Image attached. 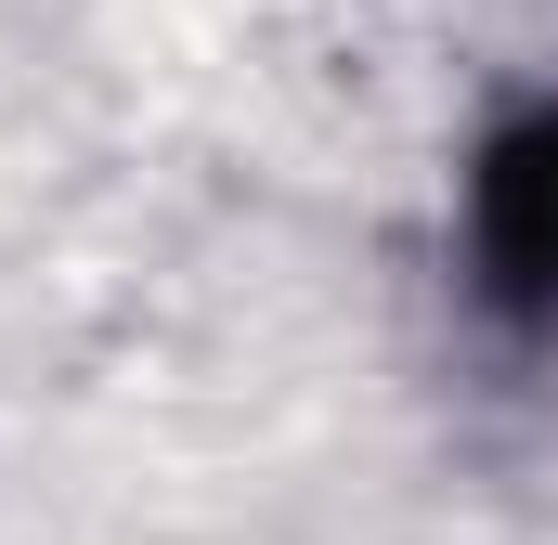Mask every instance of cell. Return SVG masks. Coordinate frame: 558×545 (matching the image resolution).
<instances>
[{
  "mask_svg": "<svg viewBox=\"0 0 558 545\" xmlns=\"http://www.w3.org/2000/svg\"><path fill=\"white\" fill-rule=\"evenodd\" d=\"M468 299L507 338L558 325V105L507 118L468 156Z\"/></svg>",
  "mask_w": 558,
  "mask_h": 545,
  "instance_id": "cell-1",
  "label": "cell"
}]
</instances>
